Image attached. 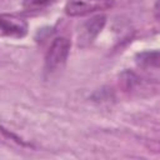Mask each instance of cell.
<instances>
[{"label":"cell","instance_id":"cell-1","mask_svg":"<svg viewBox=\"0 0 160 160\" xmlns=\"http://www.w3.org/2000/svg\"><path fill=\"white\" fill-rule=\"evenodd\" d=\"M69 51H70V40L65 36L56 38L45 55V70L48 72H52L59 68H61L68 59Z\"/></svg>","mask_w":160,"mask_h":160},{"label":"cell","instance_id":"cell-2","mask_svg":"<svg viewBox=\"0 0 160 160\" xmlns=\"http://www.w3.org/2000/svg\"><path fill=\"white\" fill-rule=\"evenodd\" d=\"M115 0H68L65 12L69 16H85L112 8Z\"/></svg>","mask_w":160,"mask_h":160},{"label":"cell","instance_id":"cell-3","mask_svg":"<svg viewBox=\"0 0 160 160\" xmlns=\"http://www.w3.org/2000/svg\"><path fill=\"white\" fill-rule=\"evenodd\" d=\"M0 30L2 36L21 39L28 34V22L16 15L2 14L0 16Z\"/></svg>","mask_w":160,"mask_h":160},{"label":"cell","instance_id":"cell-4","mask_svg":"<svg viewBox=\"0 0 160 160\" xmlns=\"http://www.w3.org/2000/svg\"><path fill=\"white\" fill-rule=\"evenodd\" d=\"M106 18L104 15H96L89 20H86L79 31V45L86 46L92 42V40L100 34L105 25Z\"/></svg>","mask_w":160,"mask_h":160},{"label":"cell","instance_id":"cell-5","mask_svg":"<svg viewBox=\"0 0 160 160\" xmlns=\"http://www.w3.org/2000/svg\"><path fill=\"white\" fill-rule=\"evenodd\" d=\"M136 62L142 68H160V50H148L136 55Z\"/></svg>","mask_w":160,"mask_h":160},{"label":"cell","instance_id":"cell-6","mask_svg":"<svg viewBox=\"0 0 160 160\" xmlns=\"http://www.w3.org/2000/svg\"><path fill=\"white\" fill-rule=\"evenodd\" d=\"M52 1L54 0H22V6H24V9L29 10V11H34V10L44 9Z\"/></svg>","mask_w":160,"mask_h":160},{"label":"cell","instance_id":"cell-7","mask_svg":"<svg viewBox=\"0 0 160 160\" xmlns=\"http://www.w3.org/2000/svg\"><path fill=\"white\" fill-rule=\"evenodd\" d=\"M154 12H155V16L160 19V0H158L155 2V6H154Z\"/></svg>","mask_w":160,"mask_h":160}]
</instances>
